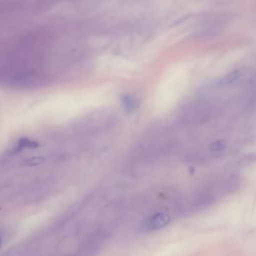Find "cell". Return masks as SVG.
Segmentation results:
<instances>
[{
  "label": "cell",
  "mask_w": 256,
  "mask_h": 256,
  "mask_svg": "<svg viewBox=\"0 0 256 256\" xmlns=\"http://www.w3.org/2000/svg\"><path fill=\"white\" fill-rule=\"evenodd\" d=\"M121 101L124 108L129 112L135 110L137 107V100L131 95H123L121 98Z\"/></svg>",
  "instance_id": "obj_3"
},
{
  "label": "cell",
  "mask_w": 256,
  "mask_h": 256,
  "mask_svg": "<svg viewBox=\"0 0 256 256\" xmlns=\"http://www.w3.org/2000/svg\"><path fill=\"white\" fill-rule=\"evenodd\" d=\"M169 222H170L169 215L164 212H159L150 216L145 221L144 228L146 230H158L168 225Z\"/></svg>",
  "instance_id": "obj_2"
},
{
  "label": "cell",
  "mask_w": 256,
  "mask_h": 256,
  "mask_svg": "<svg viewBox=\"0 0 256 256\" xmlns=\"http://www.w3.org/2000/svg\"><path fill=\"white\" fill-rule=\"evenodd\" d=\"M225 146H226V144L223 140H217L211 144L210 149L212 151H222L225 148Z\"/></svg>",
  "instance_id": "obj_7"
},
{
  "label": "cell",
  "mask_w": 256,
  "mask_h": 256,
  "mask_svg": "<svg viewBox=\"0 0 256 256\" xmlns=\"http://www.w3.org/2000/svg\"><path fill=\"white\" fill-rule=\"evenodd\" d=\"M0 245H1V237H0Z\"/></svg>",
  "instance_id": "obj_8"
},
{
  "label": "cell",
  "mask_w": 256,
  "mask_h": 256,
  "mask_svg": "<svg viewBox=\"0 0 256 256\" xmlns=\"http://www.w3.org/2000/svg\"><path fill=\"white\" fill-rule=\"evenodd\" d=\"M210 113L211 110L209 106L201 102L191 103L182 112L183 118H185L186 121L190 122H200L201 120H206L209 118Z\"/></svg>",
  "instance_id": "obj_1"
},
{
  "label": "cell",
  "mask_w": 256,
  "mask_h": 256,
  "mask_svg": "<svg viewBox=\"0 0 256 256\" xmlns=\"http://www.w3.org/2000/svg\"><path fill=\"white\" fill-rule=\"evenodd\" d=\"M38 146H39V144L37 142L32 141V140H30L28 138H22V139L19 140V142L17 144V147L15 148V151L18 152V151H20L23 148H36Z\"/></svg>",
  "instance_id": "obj_4"
},
{
  "label": "cell",
  "mask_w": 256,
  "mask_h": 256,
  "mask_svg": "<svg viewBox=\"0 0 256 256\" xmlns=\"http://www.w3.org/2000/svg\"><path fill=\"white\" fill-rule=\"evenodd\" d=\"M43 162H44V158L37 156V157H31V158L26 159L23 162V164L26 165V166H37V165H39Z\"/></svg>",
  "instance_id": "obj_5"
},
{
  "label": "cell",
  "mask_w": 256,
  "mask_h": 256,
  "mask_svg": "<svg viewBox=\"0 0 256 256\" xmlns=\"http://www.w3.org/2000/svg\"><path fill=\"white\" fill-rule=\"evenodd\" d=\"M239 76H240V72L239 71H233L229 75L226 76V78L224 79L223 83H225V84L233 83V82H235L239 78Z\"/></svg>",
  "instance_id": "obj_6"
}]
</instances>
